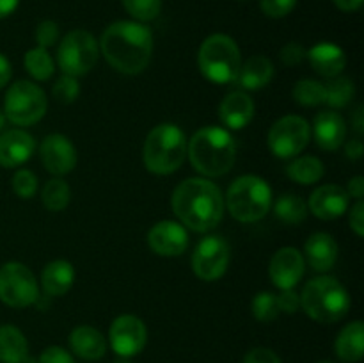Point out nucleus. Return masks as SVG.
Wrapping results in <instances>:
<instances>
[{
  "label": "nucleus",
  "instance_id": "nucleus-31",
  "mask_svg": "<svg viewBox=\"0 0 364 363\" xmlns=\"http://www.w3.org/2000/svg\"><path fill=\"white\" fill-rule=\"evenodd\" d=\"M41 199L45 203V206L52 212H60V210L66 209L70 205L71 199V189L63 178H53V180L46 182V185L43 187Z\"/></svg>",
  "mask_w": 364,
  "mask_h": 363
},
{
  "label": "nucleus",
  "instance_id": "nucleus-3",
  "mask_svg": "<svg viewBox=\"0 0 364 363\" xmlns=\"http://www.w3.org/2000/svg\"><path fill=\"white\" fill-rule=\"evenodd\" d=\"M187 153L196 171L208 178H217L233 167L237 160V144L224 128L206 127L196 132L187 144Z\"/></svg>",
  "mask_w": 364,
  "mask_h": 363
},
{
  "label": "nucleus",
  "instance_id": "nucleus-26",
  "mask_svg": "<svg viewBox=\"0 0 364 363\" xmlns=\"http://www.w3.org/2000/svg\"><path fill=\"white\" fill-rule=\"evenodd\" d=\"M75 281V269L68 260H53L43 269L41 283L46 295L59 298L71 288Z\"/></svg>",
  "mask_w": 364,
  "mask_h": 363
},
{
  "label": "nucleus",
  "instance_id": "nucleus-21",
  "mask_svg": "<svg viewBox=\"0 0 364 363\" xmlns=\"http://www.w3.org/2000/svg\"><path fill=\"white\" fill-rule=\"evenodd\" d=\"M308 258V263L315 270H329L336 263L338 258V244L333 238V235L326 231H316L306 241L304 255Z\"/></svg>",
  "mask_w": 364,
  "mask_h": 363
},
{
  "label": "nucleus",
  "instance_id": "nucleus-48",
  "mask_svg": "<svg viewBox=\"0 0 364 363\" xmlns=\"http://www.w3.org/2000/svg\"><path fill=\"white\" fill-rule=\"evenodd\" d=\"M333 2L336 4L338 9L345 11V13H354L363 6V0H333Z\"/></svg>",
  "mask_w": 364,
  "mask_h": 363
},
{
  "label": "nucleus",
  "instance_id": "nucleus-2",
  "mask_svg": "<svg viewBox=\"0 0 364 363\" xmlns=\"http://www.w3.org/2000/svg\"><path fill=\"white\" fill-rule=\"evenodd\" d=\"M173 210L191 230L205 233L223 219L224 199L219 187L208 178H187L174 189Z\"/></svg>",
  "mask_w": 364,
  "mask_h": 363
},
{
  "label": "nucleus",
  "instance_id": "nucleus-29",
  "mask_svg": "<svg viewBox=\"0 0 364 363\" xmlns=\"http://www.w3.org/2000/svg\"><path fill=\"white\" fill-rule=\"evenodd\" d=\"M274 214L284 224H301L308 216V205L297 194H283L274 205Z\"/></svg>",
  "mask_w": 364,
  "mask_h": 363
},
{
  "label": "nucleus",
  "instance_id": "nucleus-10",
  "mask_svg": "<svg viewBox=\"0 0 364 363\" xmlns=\"http://www.w3.org/2000/svg\"><path fill=\"white\" fill-rule=\"evenodd\" d=\"M39 299L38 281L27 265L7 262L0 267V301L11 308H27Z\"/></svg>",
  "mask_w": 364,
  "mask_h": 363
},
{
  "label": "nucleus",
  "instance_id": "nucleus-28",
  "mask_svg": "<svg viewBox=\"0 0 364 363\" xmlns=\"http://www.w3.org/2000/svg\"><path fill=\"white\" fill-rule=\"evenodd\" d=\"M287 173L288 177H290L294 182H297V184L311 185V184H316V182L323 177L326 169H323L322 160L316 159V157L308 155V157H299V159H295L294 162L288 166Z\"/></svg>",
  "mask_w": 364,
  "mask_h": 363
},
{
  "label": "nucleus",
  "instance_id": "nucleus-51",
  "mask_svg": "<svg viewBox=\"0 0 364 363\" xmlns=\"http://www.w3.org/2000/svg\"><path fill=\"white\" fill-rule=\"evenodd\" d=\"M4 125H6V116H4V112L0 110V130L4 128Z\"/></svg>",
  "mask_w": 364,
  "mask_h": 363
},
{
  "label": "nucleus",
  "instance_id": "nucleus-41",
  "mask_svg": "<svg viewBox=\"0 0 364 363\" xmlns=\"http://www.w3.org/2000/svg\"><path fill=\"white\" fill-rule=\"evenodd\" d=\"M38 363H75V359L66 349L59 347V345H52V347H46L41 352Z\"/></svg>",
  "mask_w": 364,
  "mask_h": 363
},
{
  "label": "nucleus",
  "instance_id": "nucleus-7",
  "mask_svg": "<svg viewBox=\"0 0 364 363\" xmlns=\"http://www.w3.org/2000/svg\"><path fill=\"white\" fill-rule=\"evenodd\" d=\"M226 205L231 216L240 223H256L269 214L272 191L263 178L244 174L228 189Z\"/></svg>",
  "mask_w": 364,
  "mask_h": 363
},
{
  "label": "nucleus",
  "instance_id": "nucleus-8",
  "mask_svg": "<svg viewBox=\"0 0 364 363\" xmlns=\"http://www.w3.org/2000/svg\"><path fill=\"white\" fill-rule=\"evenodd\" d=\"M48 100L38 84L28 80H18L7 89L4 98V116L11 123L20 127H31L38 123L46 112Z\"/></svg>",
  "mask_w": 364,
  "mask_h": 363
},
{
  "label": "nucleus",
  "instance_id": "nucleus-5",
  "mask_svg": "<svg viewBox=\"0 0 364 363\" xmlns=\"http://www.w3.org/2000/svg\"><path fill=\"white\" fill-rule=\"evenodd\" d=\"M187 155V137L174 123L153 128L144 142V164L155 174H171L183 164Z\"/></svg>",
  "mask_w": 364,
  "mask_h": 363
},
{
  "label": "nucleus",
  "instance_id": "nucleus-38",
  "mask_svg": "<svg viewBox=\"0 0 364 363\" xmlns=\"http://www.w3.org/2000/svg\"><path fill=\"white\" fill-rule=\"evenodd\" d=\"M297 6V0H259V9L270 18H283Z\"/></svg>",
  "mask_w": 364,
  "mask_h": 363
},
{
  "label": "nucleus",
  "instance_id": "nucleus-22",
  "mask_svg": "<svg viewBox=\"0 0 364 363\" xmlns=\"http://www.w3.org/2000/svg\"><path fill=\"white\" fill-rule=\"evenodd\" d=\"M309 64L318 75L327 78H334L343 71L347 64L345 52L334 43H318L308 52Z\"/></svg>",
  "mask_w": 364,
  "mask_h": 363
},
{
  "label": "nucleus",
  "instance_id": "nucleus-39",
  "mask_svg": "<svg viewBox=\"0 0 364 363\" xmlns=\"http://www.w3.org/2000/svg\"><path fill=\"white\" fill-rule=\"evenodd\" d=\"M59 39V25L52 20H45L36 27V41L41 48L55 45Z\"/></svg>",
  "mask_w": 364,
  "mask_h": 363
},
{
  "label": "nucleus",
  "instance_id": "nucleus-30",
  "mask_svg": "<svg viewBox=\"0 0 364 363\" xmlns=\"http://www.w3.org/2000/svg\"><path fill=\"white\" fill-rule=\"evenodd\" d=\"M25 68H27L28 73L36 78V80H48L50 77L55 71V66H53V59L48 53V50L41 48V46H36V48H31L27 53H25L23 59Z\"/></svg>",
  "mask_w": 364,
  "mask_h": 363
},
{
  "label": "nucleus",
  "instance_id": "nucleus-11",
  "mask_svg": "<svg viewBox=\"0 0 364 363\" xmlns=\"http://www.w3.org/2000/svg\"><path fill=\"white\" fill-rule=\"evenodd\" d=\"M308 121L301 116H284L272 125L269 132V148L279 159H291L299 155L309 142Z\"/></svg>",
  "mask_w": 364,
  "mask_h": 363
},
{
  "label": "nucleus",
  "instance_id": "nucleus-23",
  "mask_svg": "<svg viewBox=\"0 0 364 363\" xmlns=\"http://www.w3.org/2000/svg\"><path fill=\"white\" fill-rule=\"evenodd\" d=\"M70 345L77 356L87 362H95L105 356L107 340L96 327L78 326L71 331Z\"/></svg>",
  "mask_w": 364,
  "mask_h": 363
},
{
  "label": "nucleus",
  "instance_id": "nucleus-14",
  "mask_svg": "<svg viewBox=\"0 0 364 363\" xmlns=\"http://www.w3.org/2000/svg\"><path fill=\"white\" fill-rule=\"evenodd\" d=\"M41 160L46 171L55 177H63L77 166V149L73 142L63 134H50L41 142Z\"/></svg>",
  "mask_w": 364,
  "mask_h": 363
},
{
  "label": "nucleus",
  "instance_id": "nucleus-33",
  "mask_svg": "<svg viewBox=\"0 0 364 363\" xmlns=\"http://www.w3.org/2000/svg\"><path fill=\"white\" fill-rule=\"evenodd\" d=\"M355 88L352 80L343 77H334L329 84L326 85V103L334 107V109H341V107L348 105L350 100L354 98Z\"/></svg>",
  "mask_w": 364,
  "mask_h": 363
},
{
  "label": "nucleus",
  "instance_id": "nucleus-43",
  "mask_svg": "<svg viewBox=\"0 0 364 363\" xmlns=\"http://www.w3.org/2000/svg\"><path fill=\"white\" fill-rule=\"evenodd\" d=\"M277 305H279V312L295 313L301 308V295L295 294L294 288H288L277 295Z\"/></svg>",
  "mask_w": 364,
  "mask_h": 363
},
{
  "label": "nucleus",
  "instance_id": "nucleus-12",
  "mask_svg": "<svg viewBox=\"0 0 364 363\" xmlns=\"http://www.w3.org/2000/svg\"><path fill=\"white\" fill-rule=\"evenodd\" d=\"M231 251L228 242L219 235L203 238L192 256V270L205 281H215L223 276L230 265Z\"/></svg>",
  "mask_w": 364,
  "mask_h": 363
},
{
  "label": "nucleus",
  "instance_id": "nucleus-37",
  "mask_svg": "<svg viewBox=\"0 0 364 363\" xmlns=\"http://www.w3.org/2000/svg\"><path fill=\"white\" fill-rule=\"evenodd\" d=\"M53 98L60 103H71L77 100L78 93H80V85H78L77 78L70 77V75H63L59 80L53 84Z\"/></svg>",
  "mask_w": 364,
  "mask_h": 363
},
{
  "label": "nucleus",
  "instance_id": "nucleus-15",
  "mask_svg": "<svg viewBox=\"0 0 364 363\" xmlns=\"http://www.w3.org/2000/svg\"><path fill=\"white\" fill-rule=\"evenodd\" d=\"M304 256L295 248H281L270 260V280L281 290L295 288L304 276Z\"/></svg>",
  "mask_w": 364,
  "mask_h": 363
},
{
  "label": "nucleus",
  "instance_id": "nucleus-9",
  "mask_svg": "<svg viewBox=\"0 0 364 363\" xmlns=\"http://www.w3.org/2000/svg\"><path fill=\"white\" fill-rule=\"evenodd\" d=\"M98 56L100 46L95 36L82 28L68 32L57 50V60L63 73L75 78L89 73L98 63Z\"/></svg>",
  "mask_w": 364,
  "mask_h": 363
},
{
  "label": "nucleus",
  "instance_id": "nucleus-52",
  "mask_svg": "<svg viewBox=\"0 0 364 363\" xmlns=\"http://www.w3.org/2000/svg\"><path fill=\"white\" fill-rule=\"evenodd\" d=\"M318 363H334V362H329V359H323V362H318Z\"/></svg>",
  "mask_w": 364,
  "mask_h": 363
},
{
  "label": "nucleus",
  "instance_id": "nucleus-50",
  "mask_svg": "<svg viewBox=\"0 0 364 363\" xmlns=\"http://www.w3.org/2000/svg\"><path fill=\"white\" fill-rule=\"evenodd\" d=\"M352 127H354V130L358 132V135H361L364 132V109H363V105H359L358 109L354 110V114H352Z\"/></svg>",
  "mask_w": 364,
  "mask_h": 363
},
{
  "label": "nucleus",
  "instance_id": "nucleus-45",
  "mask_svg": "<svg viewBox=\"0 0 364 363\" xmlns=\"http://www.w3.org/2000/svg\"><path fill=\"white\" fill-rule=\"evenodd\" d=\"M347 194L350 196V198L363 199V196H364V178L363 177H354L350 182H348Z\"/></svg>",
  "mask_w": 364,
  "mask_h": 363
},
{
  "label": "nucleus",
  "instance_id": "nucleus-17",
  "mask_svg": "<svg viewBox=\"0 0 364 363\" xmlns=\"http://www.w3.org/2000/svg\"><path fill=\"white\" fill-rule=\"evenodd\" d=\"M350 196L347 194L343 187L334 184L322 185L309 196V210L315 214L318 219L333 221L341 217L348 209Z\"/></svg>",
  "mask_w": 364,
  "mask_h": 363
},
{
  "label": "nucleus",
  "instance_id": "nucleus-34",
  "mask_svg": "<svg viewBox=\"0 0 364 363\" xmlns=\"http://www.w3.org/2000/svg\"><path fill=\"white\" fill-rule=\"evenodd\" d=\"M252 315L259 322H272L279 315V305H277V295L272 292H259L255 295L251 302Z\"/></svg>",
  "mask_w": 364,
  "mask_h": 363
},
{
  "label": "nucleus",
  "instance_id": "nucleus-46",
  "mask_svg": "<svg viewBox=\"0 0 364 363\" xmlns=\"http://www.w3.org/2000/svg\"><path fill=\"white\" fill-rule=\"evenodd\" d=\"M345 152H347V157L352 160H358L361 159L363 153H364V146H363V141L361 139H350V142H347V148H345Z\"/></svg>",
  "mask_w": 364,
  "mask_h": 363
},
{
  "label": "nucleus",
  "instance_id": "nucleus-6",
  "mask_svg": "<svg viewBox=\"0 0 364 363\" xmlns=\"http://www.w3.org/2000/svg\"><path fill=\"white\" fill-rule=\"evenodd\" d=\"M199 70L213 84H233L242 66L240 48L226 34H212L199 48Z\"/></svg>",
  "mask_w": 364,
  "mask_h": 363
},
{
  "label": "nucleus",
  "instance_id": "nucleus-13",
  "mask_svg": "<svg viewBox=\"0 0 364 363\" xmlns=\"http://www.w3.org/2000/svg\"><path fill=\"white\" fill-rule=\"evenodd\" d=\"M148 340L146 324L135 315H119L109 331L110 347L119 358H132L144 349Z\"/></svg>",
  "mask_w": 364,
  "mask_h": 363
},
{
  "label": "nucleus",
  "instance_id": "nucleus-40",
  "mask_svg": "<svg viewBox=\"0 0 364 363\" xmlns=\"http://www.w3.org/2000/svg\"><path fill=\"white\" fill-rule=\"evenodd\" d=\"M308 57V52L302 45L299 43H288V45L283 46L281 50V60H283L284 66H297L302 60Z\"/></svg>",
  "mask_w": 364,
  "mask_h": 363
},
{
  "label": "nucleus",
  "instance_id": "nucleus-24",
  "mask_svg": "<svg viewBox=\"0 0 364 363\" xmlns=\"http://www.w3.org/2000/svg\"><path fill=\"white\" fill-rule=\"evenodd\" d=\"M274 77V64L269 57L265 56H252L245 60L240 66L238 71L237 80L238 85H242L244 89H262L272 80Z\"/></svg>",
  "mask_w": 364,
  "mask_h": 363
},
{
  "label": "nucleus",
  "instance_id": "nucleus-25",
  "mask_svg": "<svg viewBox=\"0 0 364 363\" xmlns=\"http://www.w3.org/2000/svg\"><path fill=\"white\" fill-rule=\"evenodd\" d=\"M338 358L347 363H358L364 354V326L361 320H354L338 335L334 342Z\"/></svg>",
  "mask_w": 364,
  "mask_h": 363
},
{
  "label": "nucleus",
  "instance_id": "nucleus-1",
  "mask_svg": "<svg viewBox=\"0 0 364 363\" xmlns=\"http://www.w3.org/2000/svg\"><path fill=\"white\" fill-rule=\"evenodd\" d=\"M100 48L114 70L137 75L151 60L153 34L141 21H116L103 31Z\"/></svg>",
  "mask_w": 364,
  "mask_h": 363
},
{
  "label": "nucleus",
  "instance_id": "nucleus-44",
  "mask_svg": "<svg viewBox=\"0 0 364 363\" xmlns=\"http://www.w3.org/2000/svg\"><path fill=\"white\" fill-rule=\"evenodd\" d=\"M350 228L355 231L358 237L364 235V203L363 199H359L350 210Z\"/></svg>",
  "mask_w": 364,
  "mask_h": 363
},
{
  "label": "nucleus",
  "instance_id": "nucleus-42",
  "mask_svg": "<svg viewBox=\"0 0 364 363\" xmlns=\"http://www.w3.org/2000/svg\"><path fill=\"white\" fill-rule=\"evenodd\" d=\"M244 363H283L279 356L269 347H255L245 354Z\"/></svg>",
  "mask_w": 364,
  "mask_h": 363
},
{
  "label": "nucleus",
  "instance_id": "nucleus-19",
  "mask_svg": "<svg viewBox=\"0 0 364 363\" xmlns=\"http://www.w3.org/2000/svg\"><path fill=\"white\" fill-rule=\"evenodd\" d=\"M313 128H315L316 144L326 152H334L345 142L347 125L336 110H322L316 114Z\"/></svg>",
  "mask_w": 364,
  "mask_h": 363
},
{
  "label": "nucleus",
  "instance_id": "nucleus-32",
  "mask_svg": "<svg viewBox=\"0 0 364 363\" xmlns=\"http://www.w3.org/2000/svg\"><path fill=\"white\" fill-rule=\"evenodd\" d=\"M294 100L304 107H316L320 103H326V85L313 78H302L295 84Z\"/></svg>",
  "mask_w": 364,
  "mask_h": 363
},
{
  "label": "nucleus",
  "instance_id": "nucleus-18",
  "mask_svg": "<svg viewBox=\"0 0 364 363\" xmlns=\"http://www.w3.org/2000/svg\"><path fill=\"white\" fill-rule=\"evenodd\" d=\"M36 149V141L25 130H9L0 135V166L18 167L27 162Z\"/></svg>",
  "mask_w": 364,
  "mask_h": 363
},
{
  "label": "nucleus",
  "instance_id": "nucleus-47",
  "mask_svg": "<svg viewBox=\"0 0 364 363\" xmlns=\"http://www.w3.org/2000/svg\"><path fill=\"white\" fill-rule=\"evenodd\" d=\"M11 75H13L11 63L6 59V56H4V53H0V89H2L4 85H7Z\"/></svg>",
  "mask_w": 364,
  "mask_h": 363
},
{
  "label": "nucleus",
  "instance_id": "nucleus-35",
  "mask_svg": "<svg viewBox=\"0 0 364 363\" xmlns=\"http://www.w3.org/2000/svg\"><path fill=\"white\" fill-rule=\"evenodd\" d=\"M123 7L135 21H151L162 11V0H121Z\"/></svg>",
  "mask_w": 364,
  "mask_h": 363
},
{
  "label": "nucleus",
  "instance_id": "nucleus-20",
  "mask_svg": "<svg viewBox=\"0 0 364 363\" xmlns=\"http://www.w3.org/2000/svg\"><path fill=\"white\" fill-rule=\"evenodd\" d=\"M255 116V102L244 91L230 93L219 105V117L231 130H242Z\"/></svg>",
  "mask_w": 364,
  "mask_h": 363
},
{
  "label": "nucleus",
  "instance_id": "nucleus-4",
  "mask_svg": "<svg viewBox=\"0 0 364 363\" xmlns=\"http://www.w3.org/2000/svg\"><path fill=\"white\" fill-rule=\"evenodd\" d=\"M301 308L316 322L333 324L343 319L348 313L350 295L336 278H313L302 288Z\"/></svg>",
  "mask_w": 364,
  "mask_h": 363
},
{
  "label": "nucleus",
  "instance_id": "nucleus-16",
  "mask_svg": "<svg viewBox=\"0 0 364 363\" xmlns=\"http://www.w3.org/2000/svg\"><path fill=\"white\" fill-rule=\"evenodd\" d=\"M148 244L156 255L178 256L187 249V230L176 221H160L148 231Z\"/></svg>",
  "mask_w": 364,
  "mask_h": 363
},
{
  "label": "nucleus",
  "instance_id": "nucleus-49",
  "mask_svg": "<svg viewBox=\"0 0 364 363\" xmlns=\"http://www.w3.org/2000/svg\"><path fill=\"white\" fill-rule=\"evenodd\" d=\"M18 6H20V0H0V20L13 14Z\"/></svg>",
  "mask_w": 364,
  "mask_h": 363
},
{
  "label": "nucleus",
  "instance_id": "nucleus-27",
  "mask_svg": "<svg viewBox=\"0 0 364 363\" xmlns=\"http://www.w3.org/2000/svg\"><path fill=\"white\" fill-rule=\"evenodd\" d=\"M28 344L16 326H0V363H27Z\"/></svg>",
  "mask_w": 364,
  "mask_h": 363
},
{
  "label": "nucleus",
  "instance_id": "nucleus-36",
  "mask_svg": "<svg viewBox=\"0 0 364 363\" xmlns=\"http://www.w3.org/2000/svg\"><path fill=\"white\" fill-rule=\"evenodd\" d=\"M13 191L18 198L31 199L38 191V178L31 169H18L13 177Z\"/></svg>",
  "mask_w": 364,
  "mask_h": 363
}]
</instances>
